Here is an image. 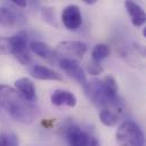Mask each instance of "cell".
I'll list each match as a JSON object with an SVG mask.
<instances>
[{
    "instance_id": "2e32d148",
    "label": "cell",
    "mask_w": 146,
    "mask_h": 146,
    "mask_svg": "<svg viewBox=\"0 0 146 146\" xmlns=\"http://www.w3.org/2000/svg\"><path fill=\"white\" fill-rule=\"evenodd\" d=\"M111 54V49L107 44L105 43H98L96 44L94 48H92V51H91V57H92V60L94 62H97L99 63L100 60L107 58Z\"/></svg>"
},
{
    "instance_id": "7402d4cb",
    "label": "cell",
    "mask_w": 146,
    "mask_h": 146,
    "mask_svg": "<svg viewBox=\"0 0 146 146\" xmlns=\"http://www.w3.org/2000/svg\"><path fill=\"white\" fill-rule=\"evenodd\" d=\"M83 2L87 5H94V3H96V0H83Z\"/></svg>"
},
{
    "instance_id": "ac0fdd59",
    "label": "cell",
    "mask_w": 146,
    "mask_h": 146,
    "mask_svg": "<svg viewBox=\"0 0 146 146\" xmlns=\"http://www.w3.org/2000/svg\"><path fill=\"white\" fill-rule=\"evenodd\" d=\"M0 54H3V55L10 54V43H9V38L0 36Z\"/></svg>"
},
{
    "instance_id": "603a6c76",
    "label": "cell",
    "mask_w": 146,
    "mask_h": 146,
    "mask_svg": "<svg viewBox=\"0 0 146 146\" xmlns=\"http://www.w3.org/2000/svg\"><path fill=\"white\" fill-rule=\"evenodd\" d=\"M143 35L146 38V29H144V30H143Z\"/></svg>"
},
{
    "instance_id": "5b68a950",
    "label": "cell",
    "mask_w": 146,
    "mask_h": 146,
    "mask_svg": "<svg viewBox=\"0 0 146 146\" xmlns=\"http://www.w3.org/2000/svg\"><path fill=\"white\" fill-rule=\"evenodd\" d=\"M68 146H100L96 137L84 131L78 125H71L66 130Z\"/></svg>"
},
{
    "instance_id": "8fae6325",
    "label": "cell",
    "mask_w": 146,
    "mask_h": 146,
    "mask_svg": "<svg viewBox=\"0 0 146 146\" xmlns=\"http://www.w3.org/2000/svg\"><path fill=\"white\" fill-rule=\"evenodd\" d=\"M50 102L55 106H67L74 107L76 105V97L74 94L67 90H55L50 96Z\"/></svg>"
},
{
    "instance_id": "3957f363",
    "label": "cell",
    "mask_w": 146,
    "mask_h": 146,
    "mask_svg": "<svg viewBox=\"0 0 146 146\" xmlns=\"http://www.w3.org/2000/svg\"><path fill=\"white\" fill-rule=\"evenodd\" d=\"M116 141L120 146H144L145 138L140 127L132 120H125L116 131Z\"/></svg>"
},
{
    "instance_id": "ba28073f",
    "label": "cell",
    "mask_w": 146,
    "mask_h": 146,
    "mask_svg": "<svg viewBox=\"0 0 146 146\" xmlns=\"http://www.w3.org/2000/svg\"><path fill=\"white\" fill-rule=\"evenodd\" d=\"M59 66H60V68L66 74H68L71 78H73L80 84H84L87 82L86 73H84L83 68L81 67V65L75 59H72V58H62L59 60Z\"/></svg>"
},
{
    "instance_id": "ffe728a7",
    "label": "cell",
    "mask_w": 146,
    "mask_h": 146,
    "mask_svg": "<svg viewBox=\"0 0 146 146\" xmlns=\"http://www.w3.org/2000/svg\"><path fill=\"white\" fill-rule=\"evenodd\" d=\"M11 3L17 7H22V8L26 7V5H27V2L25 0H11Z\"/></svg>"
},
{
    "instance_id": "7c38bea8",
    "label": "cell",
    "mask_w": 146,
    "mask_h": 146,
    "mask_svg": "<svg viewBox=\"0 0 146 146\" xmlns=\"http://www.w3.org/2000/svg\"><path fill=\"white\" fill-rule=\"evenodd\" d=\"M30 73L33 78L38 80H52V81H62L63 78L62 75L56 72L52 68H49L43 65H34L31 70Z\"/></svg>"
},
{
    "instance_id": "d6986e66",
    "label": "cell",
    "mask_w": 146,
    "mask_h": 146,
    "mask_svg": "<svg viewBox=\"0 0 146 146\" xmlns=\"http://www.w3.org/2000/svg\"><path fill=\"white\" fill-rule=\"evenodd\" d=\"M7 141H8V146H19L18 143V137L15 133H8L6 135Z\"/></svg>"
},
{
    "instance_id": "4fadbf2b",
    "label": "cell",
    "mask_w": 146,
    "mask_h": 146,
    "mask_svg": "<svg viewBox=\"0 0 146 146\" xmlns=\"http://www.w3.org/2000/svg\"><path fill=\"white\" fill-rule=\"evenodd\" d=\"M124 6L130 16L131 23L135 26H141L146 21V15H145L144 9L135 1H125Z\"/></svg>"
},
{
    "instance_id": "277c9868",
    "label": "cell",
    "mask_w": 146,
    "mask_h": 146,
    "mask_svg": "<svg viewBox=\"0 0 146 146\" xmlns=\"http://www.w3.org/2000/svg\"><path fill=\"white\" fill-rule=\"evenodd\" d=\"M9 43H10V54H13L21 64L29 65L31 63V56L29 52L26 34L21 32L16 35L9 36Z\"/></svg>"
},
{
    "instance_id": "52a82bcc",
    "label": "cell",
    "mask_w": 146,
    "mask_h": 146,
    "mask_svg": "<svg viewBox=\"0 0 146 146\" xmlns=\"http://www.w3.org/2000/svg\"><path fill=\"white\" fill-rule=\"evenodd\" d=\"M62 22L67 30H78L82 24V15L80 8L76 5H70L65 7L62 13Z\"/></svg>"
},
{
    "instance_id": "44dd1931",
    "label": "cell",
    "mask_w": 146,
    "mask_h": 146,
    "mask_svg": "<svg viewBox=\"0 0 146 146\" xmlns=\"http://www.w3.org/2000/svg\"><path fill=\"white\" fill-rule=\"evenodd\" d=\"M0 146H8L6 135H0Z\"/></svg>"
},
{
    "instance_id": "9a60e30c",
    "label": "cell",
    "mask_w": 146,
    "mask_h": 146,
    "mask_svg": "<svg viewBox=\"0 0 146 146\" xmlns=\"http://www.w3.org/2000/svg\"><path fill=\"white\" fill-rule=\"evenodd\" d=\"M30 49L35 55H38L42 58H50L55 54L54 50H51V48L47 43L41 42V41H32L30 44Z\"/></svg>"
},
{
    "instance_id": "6da1fadb",
    "label": "cell",
    "mask_w": 146,
    "mask_h": 146,
    "mask_svg": "<svg viewBox=\"0 0 146 146\" xmlns=\"http://www.w3.org/2000/svg\"><path fill=\"white\" fill-rule=\"evenodd\" d=\"M87 98L100 110H117L123 112L124 106L117 95V83L112 75H105L102 80L92 79L83 84Z\"/></svg>"
},
{
    "instance_id": "e0dca14e",
    "label": "cell",
    "mask_w": 146,
    "mask_h": 146,
    "mask_svg": "<svg viewBox=\"0 0 146 146\" xmlns=\"http://www.w3.org/2000/svg\"><path fill=\"white\" fill-rule=\"evenodd\" d=\"M87 71H88L90 74H92V75H98V74H100V73L103 72V67H102V65H100L99 63L92 60V62L88 63V65H87Z\"/></svg>"
},
{
    "instance_id": "9c48e42d",
    "label": "cell",
    "mask_w": 146,
    "mask_h": 146,
    "mask_svg": "<svg viewBox=\"0 0 146 146\" xmlns=\"http://www.w3.org/2000/svg\"><path fill=\"white\" fill-rule=\"evenodd\" d=\"M25 22V17L22 13L16 11L9 7H0V26L15 27Z\"/></svg>"
},
{
    "instance_id": "7a4b0ae2",
    "label": "cell",
    "mask_w": 146,
    "mask_h": 146,
    "mask_svg": "<svg viewBox=\"0 0 146 146\" xmlns=\"http://www.w3.org/2000/svg\"><path fill=\"white\" fill-rule=\"evenodd\" d=\"M0 107L15 121L25 124L32 123L39 114L34 104L25 100L16 89L7 84H0Z\"/></svg>"
},
{
    "instance_id": "5bb4252c",
    "label": "cell",
    "mask_w": 146,
    "mask_h": 146,
    "mask_svg": "<svg viewBox=\"0 0 146 146\" xmlns=\"http://www.w3.org/2000/svg\"><path fill=\"white\" fill-rule=\"evenodd\" d=\"M123 112L117 110H100L99 111V120L100 122L106 127H113L117 123L119 119L122 116Z\"/></svg>"
},
{
    "instance_id": "8992f818",
    "label": "cell",
    "mask_w": 146,
    "mask_h": 146,
    "mask_svg": "<svg viewBox=\"0 0 146 146\" xmlns=\"http://www.w3.org/2000/svg\"><path fill=\"white\" fill-rule=\"evenodd\" d=\"M88 46L82 42V41H62L56 46V49L54 52L60 55V56H66L63 58H82L84 54L87 52Z\"/></svg>"
},
{
    "instance_id": "30bf717a",
    "label": "cell",
    "mask_w": 146,
    "mask_h": 146,
    "mask_svg": "<svg viewBox=\"0 0 146 146\" xmlns=\"http://www.w3.org/2000/svg\"><path fill=\"white\" fill-rule=\"evenodd\" d=\"M15 87H16V90L21 94V96L25 100H27L32 104L34 102H36L35 87L29 78H21L18 80H16L15 81Z\"/></svg>"
}]
</instances>
